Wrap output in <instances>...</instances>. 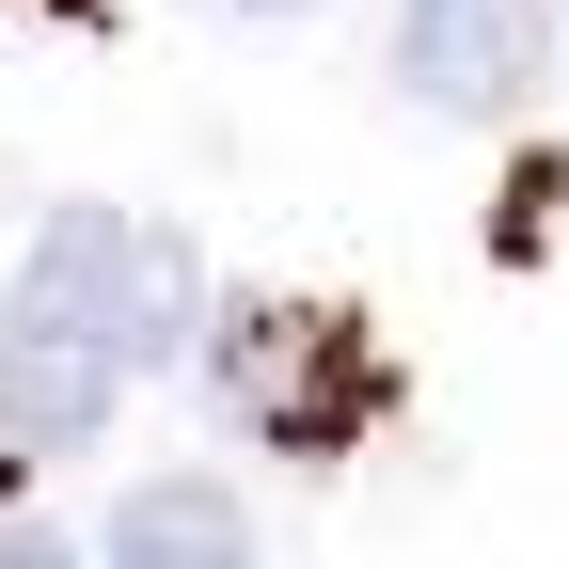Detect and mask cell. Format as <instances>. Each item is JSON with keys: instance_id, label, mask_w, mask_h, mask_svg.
<instances>
[{"instance_id": "6da1fadb", "label": "cell", "mask_w": 569, "mask_h": 569, "mask_svg": "<svg viewBox=\"0 0 569 569\" xmlns=\"http://www.w3.org/2000/svg\"><path fill=\"white\" fill-rule=\"evenodd\" d=\"M174 332H190V238L63 206L0 301V443H96L111 396L174 365Z\"/></svg>"}, {"instance_id": "7a4b0ae2", "label": "cell", "mask_w": 569, "mask_h": 569, "mask_svg": "<svg viewBox=\"0 0 569 569\" xmlns=\"http://www.w3.org/2000/svg\"><path fill=\"white\" fill-rule=\"evenodd\" d=\"M206 396H222L253 443H284V459H332V443H365L380 427V396H396V365H380V332L348 317V301H222V348H206Z\"/></svg>"}, {"instance_id": "3957f363", "label": "cell", "mask_w": 569, "mask_h": 569, "mask_svg": "<svg viewBox=\"0 0 569 569\" xmlns=\"http://www.w3.org/2000/svg\"><path fill=\"white\" fill-rule=\"evenodd\" d=\"M396 80L459 127H522L553 96V0H396Z\"/></svg>"}, {"instance_id": "277c9868", "label": "cell", "mask_w": 569, "mask_h": 569, "mask_svg": "<svg viewBox=\"0 0 569 569\" xmlns=\"http://www.w3.org/2000/svg\"><path fill=\"white\" fill-rule=\"evenodd\" d=\"M96 569H253V507L222 475H142L111 507V553Z\"/></svg>"}, {"instance_id": "5b68a950", "label": "cell", "mask_w": 569, "mask_h": 569, "mask_svg": "<svg viewBox=\"0 0 569 569\" xmlns=\"http://www.w3.org/2000/svg\"><path fill=\"white\" fill-rule=\"evenodd\" d=\"M0 569H80V538H48V522H0Z\"/></svg>"}, {"instance_id": "8992f818", "label": "cell", "mask_w": 569, "mask_h": 569, "mask_svg": "<svg viewBox=\"0 0 569 569\" xmlns=\"http://www.w3.org/2000/svg\"><path fill=\"white\" fill-rule=\"evenodd\" d=\"M222 17H317V0H222Z\"/></svg>"}]
</instances>
